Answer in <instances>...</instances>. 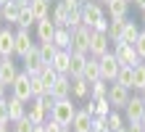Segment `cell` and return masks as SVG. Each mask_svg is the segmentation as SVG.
Listing matches in <instances>:
<instances>
[{"mask_svg": "<svg viewBox=\"0 0 145 132\" xmlns=\"http://www.w3.org/2000/svg\"><path fill=\"white\" fill-rule=\"evenodd\" d=\"M74 114H76L74 98H61V100H56L53 111H50V116H53V119L58 121V124H63V127H71V121H74Z\"/></svg>", "mask_w": 145, "mask_h": 132, "instance_id": "1", "label": "cell"}, {"mask_svg": "<svg viewBox=\"0 0 145 132\" xmlns=\"http://www.w3.org/2000/svg\"><path fill=\"white\" fill-rule=\"evenodd\" d=\"M111 50H114V56H116V61L121 66H137V64H142L140 56H137V50H135V45H127V42H121V40H114L111 42Z\"/></svg>", "mask_w": 145, "mask_h": 132, "instance_id": "2", "label": "cell"}, {"mask_svg": "<svg viewBox=\"0 0 145 132\" xmlns=\"http://www.w3.org/2000/svg\"><path fill=\"white\" fill-rule=\"evenodd\" d=\"M103 16H108V13H106V5L98 3V0H90V3L82 5V24L90 26V29H92L100 19H103Z\"/></svg>", "mask_w": 145, "mask_h": 132, "instance_id": "3", "label": "cell"}, {"mask_svg": "<svg viewBox=\"0 0 145 132\" xmlns=\"http://www.w3.org/2000/svg\"><path fill=\"white\" fill-rule=\"evenodd\" d=\"M11 95H16V98H21V100H27V103L35 98V93H32V77H29L27 72H19V77L13 79Z\"/></svg>", "mask_w": 145, "mask_h": 132, "instance_id": "4", "label": "cell"}, {"mask_svg": "<svg viewBox=\"0 0 145 132\" xmlns=\"http://www.w3.org/2000/svg\"><path fill=\"white\" fill-rule=\"evenodd\" d=\"M98 64H100V77H103L106 82H116V74H119V69H121V64L116 61L114 50H108L106 56H100Z\"/></svg>", "mask_w": 145, "mask_h": 132, "instance_id": "5", "label": "cell"}, {"mask_svg": "<svg viewBox=\"0 0 145 132\" xmlns=\"http://www.w3.org/2000/svg\"><path fill=\"white\" fill-rule=\"evenodd\" d=\"M90 34L92 29L90 26H79V29L71 32V53H84V56H90Z\"/></svg>", "mask_w": 145, "mask_h": 132, "instance_id": "6", "label": "cell"}, {"mask_svg": "<svg viewBox=\"0 0 145 132\" xmlns=\"http://www.w3.org/2000/svg\"><path fill=\"white\" fill-rule=\"evenodd\" d=\"M21 72H27L29 77H40V72H42V66H45V61H42V56H40V48L35 45L27 56L21 58Z\"/></svg>", "mask_w": 145, "mask_h": 132, "instance_id": "7", "label": "cell"}, {"mask_svg": "<svg viewBox=\"0 0 145 132\" xmlns=\"http://www.w3.org/2000/svg\"><path fill=\"white\" fill-rule=\"evenodd\" d=\"M16 56V32L11 26H0V58Z\"/></svg>", "mask_w": 145, "mask_h": 132, "instance_id": "8", "label": "cell"}, {"mask_svg": "<svg viewBox=\"0 0 145 132\" xmlns=\"http://www.w3.org/2000/svg\"><path fill=\"white\" fill-rule=\"evenodd\" d=\"M106 98L111 100V106H114V108L121 111L132 95H129V87H124V85H119V82H111V85H108V95H106Z\"/></svg>", "mask_w": 145, "mask_h": 132, "instance_id": "9", "label": "cell"}, {"mask_svg": "<svg viewBox=\"0 0 145 132\" xmlns=\"http://www.w3.org/2000/svg\"><path fill=\"white\" fill-rule=\"evenodd\" d=\"M121 114H124L127 121H142V116H145V100L140 98V95H135V98L127 100V106L121 108Z\"/></svg>", "mask_w": 145, "mask_h": 132, "instance_id": "10", "label": "cell"}, {"mask_svg": "<svg viewBox=\"0 0 145 132\" xmlns=\"http://www.w3.org/2000/svg\"><path fill=\"white\" fill-rule=\"evenodd\" d=\"M108 50H111V37L106 32H92L90 34V56L100 58V56H106Z\"/></svg>", "mask_w": 145, "mask_h": 132, "instance_id": "11", "label": "cell"}, {"mask_svg": "<svg viewBox=\"0 0 145 132\" xmlns=\"http://www.w3.org/2000/svg\"><path fill=\"white\" fill-rule=\"evenodd\" d=\"M50 95H53L56 100L71 98V77L69 74H58V79L53 82V87H50Z\"/></svg>", "mask_w": 145, "mask_h": 132, "instance_id": "12", "label": "cell"}, {"mask_svg": "<svg viewBox=\"0 0 145 132\" xmlns=\"http://www.w3.org/2000/svg\"><path fill=\"white\" fill-rule=\"evenodd\" d=\"M32 48H35V42H32V32L29 29H16V58H24Z\"/></svg>", "mask_w": 145, "mask_h": 132, "instance_id": "13", "label": "cell"}, {"mask_svg": "<svg viewBox=\"0 0 145 132\" xmlns=\"http://www.w3.org/2000/svg\"><path fill=\"white\" fill-rule=\"evenodd\" d=\"M71 13H74V11L63 3V0H56V3H53V11H50V19H53L56 26H66V24H69V16H71Z\"/></svg>", "mask_w": 145, "mask_h": 132, "instance_id": "14", "label": "cell"}, {"mask_svg": "<svg viewBox=\"0 0 145 132\" xmlns=\"http://www.w3.org/2000/svg\"><path fill=\"white\" fill-rule=\"evenodd\" d=\"M71 129L74 132H92V114L87 108H76L74 121H71Z\"/></svg>", "mask_w": 145, "mask_h": 132, "instance_id": "15", "label": "cell"}, {"mask_svg": "<svg viewBox=\"0 0 145 132\" xmlns=\"http://www.w3.org/2000/svg\"><path fill=\"white\" fill-rule=\"evenodd\" d=\"M56 29H58V26L53 24V19H50V16L35 24V32H37V40H40V42H53V34H56Z\"/></svg>", "mask_w": 145, "mask_h": 132, "instance_id": "16", "label": "cell"}, {"mask_svg": "<svg viewBox=\"0 0 145 132\" xmlns=\"http://www.w3.org/2000/svg\"><path fill=\"white\" fill-rule=\"evenodd\" d=\"M84 108H87L92 116H108L114 106H111L108 98H87V106H84Z\"/></svg>", "mask_w": 145, "mask_h": 132, "instance_id": "17", "label": "cell"}, {"mask_svg": "<svg viewBox=\"0 0 145 132\" xmlns=\"http://www.w3.org/2000/svg\"><path fill=\"white\" fill-rule=\"evenodd\" d=\"M16 77H19V66H16V61L13 58H3V64H0V82L11 87Z\"/></svg>", "mask_w": 145, "mask_h": 132, "instance_id": "18", "label": "cell"}, {"mask_svg": "<svg viewBox=\"0 0 145 132\" xmlns=\"http://www.w3.org/2000/svg\"><path fill=\"white\" fill-rule=\"evenodd\" d=\"M8 116H11V124L19 121L21 116H27V100L16 98V95H8Z\"/></svg>", "mask_w": 145, "mask_h": 132, "instance_id": "19", "label": "cell"}, {"mask_svg": "<svg viewBox=\"0 0 145 132\" xmlns=\"http://www.w3.org/2000/svg\"><path fill=\"white\" fill-rule=\"evenodd\" d=\"M71 98L74 100H87L90 98V82L84 77H71Z\"/></svg>", "mask_w": 145, "mask_h": 132, "instance_id": "20", "label": "cell"}, {"mask_svg": "<svg viewBox=\"0 0 145 132\" xmlns=\"http://www.w3.org/2000/svg\"><path fill=\"white\" fill-rule=\"evenodd\" d=\"M27 116L32 119V124H42V121H45V119L50 116V114H48L45 108H42V103H40L37 98H32V100L27 103Z\"/></svg>", "mask_w": 145, "mask_h": 132, "instance_id": "21", "label": "cell"}, {"mask_svg": "<svg viewBox=\"0 0 145 132\" xmlns=\"http://www.w3.org/2000/svg\"><path fill=\"white\" fill-rule=\"evenodd\" d=\"M50 66H53L58 74H69V66H71V50H58L56 58L50 61Z\"/></svg>", "mask_w": 145, "mask_h": 132, "instance_id": "22", "label": "cell"}, {"mask_svg": "<svg viewBox=\"0 0 145 132\" xmlns=\"http://www.w3.org/2000/svg\"><path fill=\"white\" fill-rule=\"evenodd\" d=\"M108 21H111L108 24V37H111V42H114V40H121V32H124V26H127V16H111Z\"/></svg>", "mask_w": 145, "mask_h": 132, "instance_id": "23", "label": "cell"}, {"mask_svg": "<svg viewBox=\"0 0 145 132\" xmlns=\"http://www.w3.org/2000/svg\"><path fill=\"white\" fill-rule=\"evenodd\" d=\"M29 11L35 13L37 21H42V19H48V16H50L53 5H50V0H32V3H29Z\"/></svg>", "mask_w": 145, "mask_h": 132, "instance_id": "24", "label": "cell"}, {"mask_svg": "<svg viewBox=\"0 0 145 132\" xmlns=\"http://www.w3.org/2000/svg\"><path fill=\"white\" fill-rule=\"evenodd\" d=\"M106 13H108V19L111 16H127L129 13V0H108Z\"/></svg>", "mask_w": 145, "mask_h": 132, "instance_id": "25", "label": "cell"}, {"mask_svg": "<svg viewBox=\"0 0 145 132\" xmlns=\"http://www.w3.org/2000/svg\"><path fill=\"white\" fill-rule=\"evenodd\" d=\"M53 42L58 50H69L71 48V29H66V26H58L56 34H53Z\"/></svg>", "mask_w": 145, "mask_h": 132, "instance_id": "26", "label": "cell"}, {"mask_svg": "<svg viewBox=\"0 0 145 132\" xmlns=\"http://www.w3.org/2000/svg\"><path fill=\"white\" fill-rule=\"evenodd\" d=\"M19 13H21V8H19V3H5L3 5V21L8 24V26H16V21H19Z\"/></svg>", "mask_w": 145, "mask_h": 132, "instance_id": "27", "label": "cell"}, {"mask_svg": "<svg viewBox=\"0 0 145 132\" xmlns=\"http://www.w3.org/2000/svg\"><path fill=\"white\" fill-rule=\"evenodd\" d=\"M84 64H87V56H84V53H71L69 77H82L84 74Z\"/></svg>", "mask_w": 145, "mask_h": 132, "instance_id": "28", "label": "cell"}, {"mask_svg": "<svg viewBox=\"0 0 145 132\" xmlns=\"http://www.w3.org/2000/svg\"><path fill=\"white\" fill-rule=\"evenodd\" d=\"M87 82H95V79H100V64L95 56H87V64H84V74H82Z\"/></svg>", "mask_w": 145, "mask_h": 132, "instance_id": "29", "label": "cell"}, {"mask_svg": "<svg viewBox=\"0 0 145 132\" xmlns=\"http://www.w3.org/2000/svg\"><path fill=\"white\" fill-rule=\"evenodd\" d=\"M106 124H108V129H111V132H116V129L127 127V119H124V114L119 111V108H111V114L106 116Z\"/></svg>", "mask_w": 145, "mask_h": 132, "instance_id": "30", "label": "cell"}, {"mask_svg": "<svg viewBox=\"0 0 145 132\" xmlns=\"http://www.w3.org/2000/svg\"><path fill=\"white\" fill-rule=\"evenodd\" d=\"M142 29L137 26V21H129L127 19V26H124V32H121V42H127V45H135V40H137V34Z\"/></svg>", "mask_w": 145, "mask_h": 132, "instance_id": "31", "label": "cell"}, {"mask_svg": "<svg viewBox=\"0 0 145 132\" xmlns=\"http://www.w3.org/2000/svg\"><path fill=\"white\" fill-rule=\"evenodd\" d=\"M116 82L132 90V85H135V66H121L119 74H116Z\"/></svg>", "mask_w": 145, "mask_h": 132, "instance_id": "32", "label": "cell"}, {"mask_svg": "<svg viewBox=\"0 0 145 132\" xmlns=\"http://www.w3.org/2000/svg\"><path fill=\"white\" fill-rule=\"evenodd\" d=\"M35 24H37L35 13H32L29 8H21V13H19V21H16V29H32Z\"/></svg>", "mask_w": 145, "mask_h": 132, "instance_id": "33", "label": "cell"}, {"mask_svg": "<svg viewBox=\"0 0 145 132\" xmlns=\"http://www.w3.org/2000/svg\"><path fill=\"white\" fill-rule=\"evenodd\" d=\"M108 85L111 82H106L103 77L95 79V82H90V98H106L108 95Z\"/></svg>", "mask_w": 145, "mask_h": 132, "instance_id": "34", "label": "cell"}, {"mask_svg": "<svg viewBox=\"0 0 145 132\" xmlns=\"http://www.w3.org/2000/svg\"><path fill=\"white\" fill-rule=\"evenodd\" d=\"M135 93H142L145 90V61L135 66V85H132Z\"/></svg>", "mask_w": 145, "mask_h": 132, "instance_id": "35", "label": "cell"}, {"mask_svg": "<svg viewBox=\"0 0 145 132\" xmlns=\"http://www.w3.org/2000/svg\"><path fill=\"white\" fill-rule=\"evenodd\" d=\"M40 56H42V61L45 64H50V61L56 58V53H58V48H56V42H40Z\"/></svg>", "mask_w": 145, "mask_h": 132, "instance_id": "36", "label": "cell"}, {"mask_svg": "<svg viewBox=\"0 0 145 132\" xmlns=\"http://www.w3.org/2000/svg\"><path fill=\"white\" fill-rule=\"evenodd\" d=\"M40 79L48 85V90H50V87H53V82L58 79V72H56V69L50 66V64H45V66H42V72H40Z\"/></svg>", "mask_w": 145, "mask_h": 132, "instance_id": "37", "label": "cell"}, {"mask_svg": "<svg viewBox=\"0 0 145 132\" xmlns=\"http://www.w3.org/2000/svg\"><path fill=\"white\" fill-rule=\"evenodd\" d=\"M11 127H13V132H32L37 124H32V119H29V116H21L19 121H13Z\"/></svg>", "mask_w": 145, "mask_h": 132, "instance_id": "38", "label": "cell"}, {"mask_svg": "<svg viewBox=\"0 0 145 132\" xmlns=\"http://www.w3.org/2000/svg\"><path fill=\"white\" fill-rule=\"evenodd\" d=\"M32 93H35V98H40V95H45V93H50V90H48V85L42 82L40 77H32Z\"/></svg>", "mask_w": 145, "mask_h": 132, "instance_id": "39", "label": "cell"}, {"mask_svg": "<svg viewBox=\"0 0 145 132\" xmlns=\"http://www.w3.org/2000/svg\"><path fill=\"white\" fill-rule=\"evenodd\" d=\"M135 50H137V56L140 61H145V29L137 34V40H135Z\"/></svg>", "mask_w": 145, "mask_h": 132, "instance_id": "40", "label": "cell"}, {"mask_svg": "<svg viewBox=\"0 0 145 132\" xmlns=\"http://www.w3.org/2000/svg\"><path fill=\"white\" fill-rule=\"evenodd\" d=\"M42 127H45V132H63V124H58L53 116H48L45 121H42Z\"/></svg>", "mask_w": 145, "mask_h": 132, "instance_id": "41", "label": "cell"}, {"mask_svg": "<svg viewBox=\"0 0 145 132\" xmlns=\"http://www.w3.org/2000/svg\"><path fill=\"white\" fill-rule=\"evenodd\" d=\"M5 124H11V116H8V98L0 100V127H5Z\"/></svg>", "mask_w": 145, "mask_h": 132, "instance_id": "42", "label": "cell"}, {"mask_svg": "<svg viewBox=\"0 0 145 132\" xmlns=\"http://www.w3.org/2000/svg\"><path fill=\"white\" fill-rule=\"evenodd\" d=\"M40 103H42V108H45L48 114L50 111H53V106H56V98H53V95H50V93H45V95H40V98H37Z\"/></svg>", "mask_w": 145, "mask_h": 132, "instance_id": "43", "label": "cell"}, {"mask_svg": "<svg viewBox=\"0 0 145 132\" xmlns=\"http://www.w3.org/2000/svg\"><path fill=\"white\" fill-rule=\"evenodd\" d=\"M92 129H95V132H103V129H108V124H106V116H92Z\"/></svg>", "mask_w": 145, "mask_h": 132, "instance_id": "44", "label": "cell"}, {"mask_svg": "<svg viewBox=\"0 0 145 132\" xmlns=\"http://www.w3.org/2000/svg\"><path fill=\"white\" fill-rule=\"evenodd\" d=\"M108 24H111V21H108V16H103V19H100L95 26H92V32H106V34H108Z\"/></svg>", "mask_w": 145, "mask_h": 132, "instance_id": "45", "label": "cell"}, {"mask_svg": "<svg viewBox=\"0 0 145 132\" xmlns=\"http://www.w3.org/2000/svg\"><path fill=\"white\" fill-rule=\"evenodd\" d=\"M127 132H145L142 121H127Z\"/></svg>", "mask_w": 145, "mask_h": 132, "instance_id": "46", "label": "cell"}, {"mask_svg": "<svg viewBox=\"0 0 145 132\" xmlns=\"http://www.w3.org/2000/svg\"><path fill=\"white\" fill-rule=\"evenodd\" d=\"M63 3H66V5H69V8H71V11H82V5H84V3H82V0H63Z\"/></svg>", "mask_w": 145, "mask_h": 132, "instance_id": "47", "label": "cell"}, {"mask_svg": "<svg viewBox=\"0 0 145 132\" xmlns=\"http://www.w3.org/2000/svg\"><path fill=\"white\" fill-rule=\"evenodd\" d=\"M8 90H11V87H8V85H3V82H0V100H5V98H8Z\"/></svg>", "mask_w": 145, "mask_h": 132, "instance_id": "48", "label": "cell"}, {"mask_svg": "<svg viewBox=\"0 0 145 132\" xmlns=\"http://www.w3.org/2000/svg\"><path fill=\"white\" fill-rule=\"evenodd\" d=\"M135 8H140V11H145V0H132Z\"/></svg>", "mask_w": 145, "mask_h": 132, "instance_id": "49", "label": "cell"}, {"mask_svg": "<svg viewBox=\"0 0 145 132\" xmlns=\"http://www.w3.org/2000/svg\"><path fill=\"white\" fill-rule=\"evenodd\" d=\"M32 132H45V127H42V124H37L35 129H32Z\"/></svg>", "mask_w": 145, "mask_h": 132, "instance_id": "50", "label": "cell"}, {"mask_svg": "<svg viewBox=\"0 0 145 132\" xmlns=\"http://www.w3.org/2000/svg\"><path fill=\"white\" fill-rule=\"evenodd\" d=\"M8 127H11V124H5V127H0V132H13V129H8Z\"/></svg>", "mask_w": 145, "mask_h": 132, "instance_id": "51", "label": "cell"}, {"mask_svg": "<svg viewBox=\"0 0 145 132\" xmlns=\"http://www.w3.org/2000/svg\"><path fill=\"white\" fill-rule=\"evenodd\" d=\"M140 19H142V24H145V11H140Z\"/></svg>", "mask_w": 145, "mask_h": 132, "instance_id": "52", "label": "cell"}, {"mask_svg": "<svg viewBox=\"0 0 145 132\" xmlns=\"http://www.w3.org/2000/svg\"><path fill=\"white\" fill-rule=\"evenodd\" d=\"M0 24H3V5H0Z\"/></svg>", "mask_w": 145, "mask_h": 132, "instance_id": "53", "label": "cell"}, {"mask_svg": "<svg viewBox=\"0 0 145 132\" xmlns=\"http://www.w3.org/2000/svg\"><path fill=\"white\" fill-rule=\"evenodd\" d=\"M5 3H13V0H0V5H5Z\"/></svg>", "mask_w": 145, "mask_h": 132, "instance_id": "54", "label": "cell"}, {"mask_svg": "<svg viewBox=\"0 0 145 132\" xmlns=\"http://www.w3.org/2000/svg\"><path fill=\"white\" fill-rule=\"evenodd\" d=\"M63 132H74V129H71V127H63Z\"/></svg>", "mask_w": 145, "mask_h": 132, "instance_id": "55", "label": "cell"}, {"mask_svg": "<svg viewBox=\"0 0 145 132\" xmlns=\"http://www.w3.org/2000/svg\"><path fill=\"white\" fill-rule=\"evenodd\" d=\"M140 98H142V100H145V90H142V93H140Z\"/></svg>", "mask_w": 145, "mask_h": 132, "instance_id": "56", "label": "cell"}, {"mask_svg": "<svg viewBox=\"0 0 145 132\" xmlns=\"http://www.w3.org/2000/svg\"><path fill=\"white\" fill-rule=\"evenodd\" d=\"M116 132H127V127H121V129H116Z\"/></svg>", "mask_w": 145, "mask_h": 132, "instance_id": "57", "label": "cell"}, {"mask_svg": "<svg viewBox=\"0 0 145 132\" xmlns=\"http://www.w3.org/2000/svg\"><path fill=\"white\" fill-rule=\"evenodd\" d=\"M98 3H103V5H106V3H108V0H98Z\"/></svg>", "mask_w": 145, "mask_h": 132, "instance_id": "58", "label": "cell"}, {"mask_svg": "<svg viewBox=\"0 0 145 132\" xmlns=\"http://www.w3.org/2000/svg\"><path fill=\"white\" fill-rule=\"evenodd\" d=\"M142 127H145V116H142Z\"/></svg>", "mask_w": 145, "mask_h": 132, "instance_id": "59", "label": "cell"}, {"mask_svg": "<svg viewBox=\"0 0 145 132\" xmlns=\"http://www.w3.org/2000/svg\"><path fill=\"white\" fill-rule=\"evenodd\" d=\"M0 64H3V58H0Z\"/></svg>", "mask_w": 145, "mask_h": 132, "instance_id": "60", "label": "cell"}, {"mask_svg": "<svg viewBox=\"0 0 145 132\" xmlns=\"http://www.w3.org/2000/svg\"><path fill=\"white\" fill-rule=\"evenodd\" d=\"M129 3H132V0H129Z\"/></svg>", "mask_w": 145, "mask_h": 132, "instance_id": "61", "label": "cell"}]
</instances>
